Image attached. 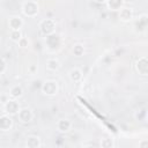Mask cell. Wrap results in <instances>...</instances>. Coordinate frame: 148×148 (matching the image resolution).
Here are the masks:
<instances>
[{
  "mask_svg": "<svg viewBox=\"0 0 148 148\" xmlns=\"http://www.w3.org/2000/svg\"><path fill=\"white\" fill-rule=\"evenodd\" d=\"M99 145H101L102 148H113V147H114V143H113L112 139H109V138L101 139Z\"/></svg>",
  "mask_w": 148,
  "mask_h": 148,
  "instance_id": "20",
  "label": "cell"
},
{
  "mask_svg": "<svg viewBox=\"0 0 148 148\" xmlns=\"http://www.w3.org/2000/svg\"><path fill=\"white\" fill-rule=\"evenodd\" d=\"M8 27L10 28V30H21V28L23 27V20L17 15L10 16L8 20Z\"/></svg>",
  "mask_w": 148,
  "mask_h": 148,
  "instance_id": "9",
  "label": "cell"
},
{
  "mask_svg": "<svg viewBox=\"0 0 148 148\" xmlns=\"http://www.w3.org/2000/svg\"><path fill=\"white\" fill-rule=\"evenodd\" d=\"M147 24H148V15L147 14H142L139 16V20L136 21L135 23V28H136V31H145V29L147 28Z\"/></svg>",
  "mask_w": 148,
  "mask_h": 148,
  "instance_id": "13",
  "label": "cell"
},
{
  "mask_svg": "<svg viewBox=\"0 0 148 148\" xmlns=\"http://www.w3.org/2000/svg\"><path fill=\"white\" fill-rule=\"evenodd\" d=\"M7 69V64H6V60L2 58V57H0V74H2V73H5V71Z\"/></svg>",
  "mask_w": 148,
  "mask_h": 148,
  "instance_id": "23",
  "label": "cell"
},
{
  "mask_svg": "<svg viewBox=\"0 0 148 148\" xmlns=\"http://www.w3.org/2000/svg\"><path fill=\"white\" fill-rule=\"evenodd\" d=\"M13 127V119L9 114H3L0 117V131H9Z\"/></svg>",
  "mask_w": 148,
  "mask_h": 148,
  "instance_id": "10",
  "label": "cell"
},
{
  "mask_svg": "<svg viewBox=\"0 0 148 148\" xmlns=\"http://www.w3.org/2000/svg\"><path fill=\"white\" fill-rule=\"evenodd\" d=\"M135 118L139 119V120L146 119V110L142 109V110H140V111H136V112H135Z\"/></svg>",
  "mask_w": 148,
  "mask_h": 148,
  "instance_id": "22",
  "label": "cell"
},
{
  "mask_svg": "<svg viewBox=\"0 0 148 148\" xmlns=\"http://www.w3.org/2000/svg\"><path fill=\"white\" fill-rule=\"evenodd\" d=\"M39 12V6L36 1H25L22 5V13L27 17H35Z\"/></svg>",
  "mask_w": 148,
  "mask_h": 148,
  "instance_id": "3",
  "label": "cell"
},
{
  "mask_svg": "<svg viewBox=\"0 0 148 148\" xmlns=\"http://www.w3.org/2000/svg\"><path fill=\"white\" fill-rule=\"evenodd\" d=\"M40 90L45 95V96H56L59 91V86H58V82L56 80H46L42 83V87H40Z\"/></svg>",
  "mask_w": 148,
  "mask_h": 148,
  "instance_id": "2",
  "label": "cell"
},
{
  "mask_svg": "<svg viewBox=\"0 0 148 148\" xmlns=\"http://www.w3.org/2000/svg\"><path fill=\"white\" fill-rule=\"evenodd\" d=\"M25 146L28 148H39L42 146L40 138L37 135H29L25 140Z\"/></svg>",
  "mask_w": 148,
  "mask_h": 148,
  "instance_id": "12",
  "label": "cell"
},
{
  "mask_svg": "<svg viewBox=\"0 0 148 148\" xmlns=\"http://www.w3.org/2000/svg\"><path fill=\"white\" fill-rule=\"evenodd\" d=\"M29 72H30L31 74H35V73L37 72V65H30V67H29Z\"/></svg>",
  "mask_w": 148,
  "mask_h": 148,
  "instance_id": "24",
  "label": "cell"
},
{
  "mask_svg": "<svg viewBox=\"0 0 148 148\" xmlns=\"http://www.w3.org/2000/svg\"><path fill=\"white\" fill-rule=\"evenodd\" d=\"M69 79L73 81V82H75V83H77V82H80L81 80H82V77H83V73H82V71L80 69V68H76V67H74V68H72L71 71H69Z\"/></svg>",
  "mask_w": 148,
  "mask_h": 148,
  "instance_id": "14",
  "label": "cell"
},
{
  "mask_svg": "<svg viewBox=\"0 0 148 148\" xmlns=\"http://www.w3.org/2000/svg\"><path fill=\"white\" fill-rule=\"evenodd\" d=\"M133 16H134L133 9H131L128 7H121L119 9V18H120V21L130 22V21L133 20Z\"/></svg>",
  "mask_w": 148,
  "mask_h": 148,
  "instance_id": "8",
  "label": "cell"
},
{
  "mask_svg": "<svg viewBox=\"0 0 148 148\" xmlns=\"http://www.w3.org/2000/svg\"><path fill=\"white\" fill-rule=\"evenodd\" d=\"M135 71L142 76L148 75V58L146 56L140 57L135 61Z\"/></svg>",
  "mask_w": 148,
  "mask_h": 148,
  "instance_id": "6",
  "label": "cell"
},
{
  "mask_svg": "<svg viewBox=\"0 0 148 148\" xmlns=\"http://www.w3.org/2000/svg\"><path fill=\"white\" fill-rule=\"evenodd\" d=\"M17 44H18V46L20 47H22V49H27L28 46H29V39L27 38V37H21L20 38V40L17 42Z\"/></svg>",
  "mask_w": 148,
  "mask_h": 148,
  "instance_id": "21",
  "label": "cell"
},
{
  "mask_svg": "<svg viewBox=\"0 0 148 148\" xmlns=\"http://www.w3.org/2000/svg\"><path fill=\"white\" fill-rule=\"evenodd\" d=\"M45 46L50 51L58 50L61 46V38H60V36L56 35V32L52 34V35L46 36V38H45Z\"/></svg>",
  "mask_w": 148,
  "mask_h": 148,
  "instance_id": "4",
  "label": "cell"
},
{
  "mask_svg": "<svg viewBox=\"0 0 148 148\" xmlns=\"http://www.w3.org/2000/svg\"><path fill=\"white\" fill-rule=\"evenodd\" d=\"M60 66H61L60 61H59L58 59H56V58L47 59V61H46V68H47L49 71H51V72L58 71V69L60 68Z\"/></svg>",
  "mask_w": 148,
  "mask_h": 148,
  "instance_id": "16",
  "label": "cell"
},
{
  "mask_svg": "<svg viewBox=\"0 0 148 148\" xmlns=\"http://www.w3.org/2000/svg\"><path fill=\"white\" fill-rule=\"evenodd\" d=\"M22 37V32L21 30H10V34H9V38L12 42H15L17 43L20 40V38Z\"/></svg>",
  "mask_w": 148,
  "mask_h": 148,
  "instance_id": "19",
  "label": "cell"
},
{
  "mask_svg": "<svg viewBox=\"0 0 148 148\" xmlns=\"http://www.w3.org/2000/svg\"><path fill=\"white\" fill-rule=\"evenodd\" d=\"M17 117H18V120L21 123H30L34 118V112L31 111V109L29 108H22L18 110L17 112Z\"/></svg>",
  "mask_w": 148,
  "mask_h": 148,
  "instance_id": "7",
  "label": "cell"
},
{
  "mask_svg": "<svg viewBox=\"0 0 148 148\" xmlns=\"http://www.w3.org/2000/svg\"><path fill=\"white\" fill-rule=\"evenodd\" d=\"M22 95H23V89H22V87L20 84H15V86L10 87V89H9V96H10V98L18 99Z\"/></svg>",
  "mask_w": 148,
  "mask_h": 148,
  "instance_id": "15",
  "label": "cell"
},
{
  "mask_svg": "<svg viewBox=\"0 0 148 148\" xmlns=\"http://www.w3.org/2000/svg\"><path fill=\"white\" fill-rule=\"evenodd\" d=\"M139 147H140V148H146V147H148V141H147V140L140 141V142H139Z\"/></svg>",
  "mask_w": 148,
  "mask_h": 148,
  "instance_id": "25",
  "label": "cell"
},
{
  "mask_svg": "<svg viewBox=\"0 0 148 148\" xmlns=\"http://www.w3.org/2000/svg\"><path fill=\"white\" fill-rule=\"evenodd\" d=\"M56 21L53 18H50V17H46V18H43L39 24H38V28H39V31L43 36H49V35H52L56 32Z\"/></svg>",
  "mask_w": 148,
  "mask_h": 148,
  "instance_id": "1",
  "label": "cell"
},
{
  "mask_svg": "<svg viewBox=\"0 0 148 148\" xmlns=\"http://www.w3.org/2000/svg\"><path fill=\"white\" fill-rule=\"evenodd\" d=\"M0 40H1V35H0Z\"/></svg>",
  "mask_w": 148,
  "mask_h": 148,
  "instance_id": "27",
  "label": "cell"
},
{
  "mask_svg": "<svg viewBox=\"0 0 148 148\" xmlns=\"http://www.w3.org/2000/svg\"><path fill=\"white\" fill-rule=\"evenodd\" d=\"M57 130L60 133H67L72 130V121L68 119H60L57 121Z\"/></svg>",
  "mask_w": 148,
  "mask_h": 148,
  "instance_id": "11",
  "label": "cell"
},
{
  "mask_svg": "<svg viewBox=\"0 0 148 148\" xmlns=\"http://www.w3.org/2000/svg\"><path fill=\"white\" fill-rule=\"evenodd\" d=\"M94 1L97 2V3H106L108 0H94Z\"/></svg>",
  "mask_w": 148,
  "mask_h": 148,
  "instance_id": "26",
  "label": "cell"
},
{
  "mask_svg": "<svg viewBox=\"0 0 148 148\" xmlns=\"http://www.w3.org/2000/svg\"><path fill=\"white\" fill-rule=\"evenodd\" d=\"M123 3H124V0H108L106 1V5H108V8L110 10H119L121 7H123Z\"/></svg>",
  "mask_w": 148,
  "mask_h": 148,
  "instance_id": "17",
  "label": "cell"
},
{
  "mask_svg": "<svg viewBox=\"0 0 148 148\" xmlns=\"http://www.w3.org/2000/svg\"><path fill=\"white\" fill-rule=\"evenodd\" d=\"M72 53H73L75 57H81V56H83V53H84V46H83L82 44H80V43L74 44L73 47H72Z\"/></svg>",
  "mask_w": 148,
  "mask_h": 148,
  "instance_id": "18",
  "label": "cell"
},
{
  "mask_svg": "<svg viewBox=\"0 0 148 148\" xmlns=\"http://www.w3.org/2000/svg\"><path fill=\"white\" fill-rule=\"evenodd\" d=\"M20 104L17 102V99L15 98H8L5 103H3V110L6 112V114H9V116H15L17 114L18 110H20Z\"/></svg>",
  "mask_w": 148,
  "mask_h": 148,
  "instance_id": "5",
  "label": "cell"
}]
</instances>
